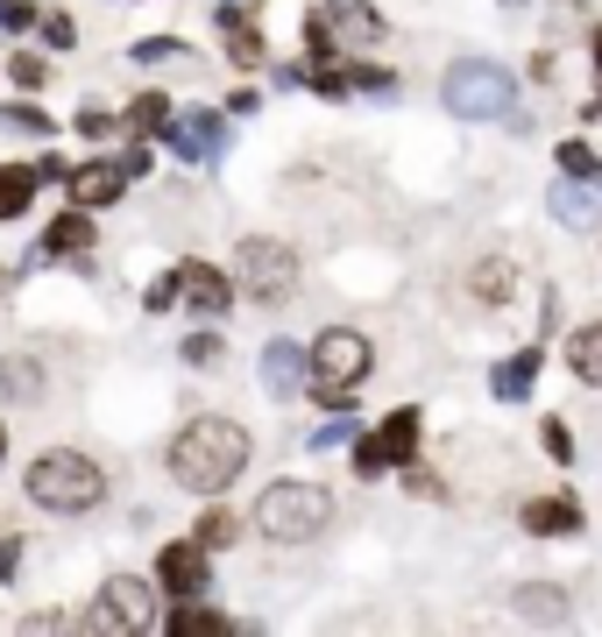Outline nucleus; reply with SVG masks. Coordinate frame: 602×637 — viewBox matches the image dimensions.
<instances>
[{"label":"nucleus","instance_id":"41","mask_svg":"<svg viewBox=\"0 0 602 637\" xmlns=\"http://www.w3.org/2000/svg\"><path fill=\"white\" fill-rule=\"evenodd\" d=\"M0 291H8V269H0Z\"/></svg>","mask_w":602,"mask_h":637},{"label":"nucleus","instance_id":"37","mask_svg":"<svg viewBox=\"0 0 602 637\" xmlns=\"http://www.w3.org/2000/svg\"><path fill=\"white\" fill-rule=\"evenodd\" d=\"M171 298H177V277H157V283H149V312H171Z\"/></svg>","mask_w":602,"mask_h":637},{"label":"nucleus","instance_id":"21","mask_svg":"<svg viewBox=\"0 0 602 637\" xmlns=\"http://www.w3.org/2000/svg\"><path fill=\"white\" fill-rule=\"evenodd\" d=\"M567 369H575L581 383H602V326H581L575 340H567Z\"/></svg>","mask_w":602,"mask_h":637},{"label":"nucleus","instance_id":"11","mask_svg":"<svg viewBox=\"0 0 602 637\" xmlns=\"http://www.w3.org/2000/svg\"><path fill=\"white\" fill-rule=\"evenodd\" d=\"M163 142H171L185 163H206L220 149V114H177V120H163Z\"/></svg>","mask_w":602,"mask_h":637},{"label":"nucleus","instance_id":"4","mask_svg":"<svg viewBox=\"0 0 602 637\" xmlns=\"http://www.w3.org/2000/svg\"><path fill=\"white\" fill-rule=\"evenodd\" d=\"M440 93H447V106H454L461 120H503L510 100H518V85H510V71L489 65V57H454Z\"/></svg>","mask_w":602,"mask_h":637},{"label":"nucleus","instance_id":"12","mask_svg":"<svg viewBox=\"0 0 602 637\" xmlns=\"http://www.w3.org/2000/svg\"><path fill=\"white\" fill-rule=\"evenodd\" d=\"M177 298H185L199 319H220V312H228V277H220L213 263H185V269H177Z\"/></svg>","mask_w":602,"mask_h":637},{"label":"nucleus","instance_id":"38","mask_svg":"<svg viewBox=\"0 0 602 637\" xmlns=\"http://www.w3.org/2000/svg\"><path fill=\"white\" fill-rule=\"evenodd\" d=\"M14 567V538H8V531H0V574H8Z\"/></svg>","mask_w":602,"mask_h":637},{"label":"nucleus","instance_id":"17","mask_svg":"<svg viewBox=\"0 0 602 637\" xmlns=\"http://www.w3.org/2000/svg\"><path fill=\"white\" fill-rule=\"evenodd\" d=\"M57 248H71V255H85L93 248V212H57L50 227H43V255H57Z\"/></svg>","mask_w":602,"mask_h":637},{"label":"nucleus","instance_id":"6","mask_svg":"<svg viewBox=\"0 0 602 637\" xmlns=\"http://www.w3.org/2000/svg\"><path fill=\"white\" fill-rule=\"evenodd\" d=\"M157 624V595H149L142 581H135V574H114L107 588H100V602L93 610H85V630H149Z\"/></svg>","mask_w":602,"mask_h":637},{"label":"nucleus","instance_id":"5","mask_svg":"<svg viewBox=\"0 0 602 637\" xmlns=\"http://www.w3.org/2000/svg\"><path fill=\"white\" fill-rule=\"evenodd\" d=\"M234 277H241V291L248 298H263V305H277V298H291V283H298V255L283 248V241H241V255H234Z\"/></svg>","mask_w":602,"mask_h":637},{"label":"nucleus","instance_id":"19","mask_svg":"<svg viewBox=\"0 0 602 637\" xmlns=\"http://www.w3.org/2000/svg\"><path fill=\"white\" fill-rule=\"evenodd\" d=\"M36 163H0V220H22L28 212V192H36Z\"/></svg>","mask_w":602,"mask_h":637},{"label":"nucleus","instance_id":"26","mask_svg":"<svg viewBox=\"0 0 602 637\" xmlns=\"http://www.w3.org/2000/svg\"><path fill=\"white\" fill-rule=\"evenodd\" d=\"M510 283H518V269H510V263H482L475 277H468V291H475V298H489V305H496V298H510Z\"/></svg>","mask_w":602,"mask_h":637},{"label":"nucleus","instance_id":"13","mask_svg":"<svg viewBox=\"0 0 602 637\" xmlns=\"http://www.w3.org/2000/svg\"><path fill=\"white\" fill-rule=\"evenodd\" d=\"M263 390H269V397H298V390H305V355H298L291 340L263 347Z\"/></svg>","mask_w":602,"mask_h":637},{"label":"nucleus","instance_id":"18","mask_svg":"<svg viewBox=\"0 0 602 637\" xmlns=\"http://www.w3.org/2000/svg\"><path fill=\"white\" fill-rule=\"evenodd\" d=\"M220 28H228V57H234V65H263V36H255L248 8H220Z\"/></svg>","mask_w":602,"mask_h":637},{"label":"nucleus","instance_id":"9","mask_svg":"<svg viewBox=\"0 0 602 637\" xmlns=\"http://www.w3.org/2000/svg\"><path fill=\"white\" fill-rule=\"evenodd\" d=\"M157 581L171 588L177 602L206 595V545H199V538H171V545L157 553Z\"/></svg>","mask_w":602,"mask_h":637},{"label":"nucleus","instance_id":"31","mask_svg":"<svg viewBox=\"0 0 602 637\" xmlns=\"http://www.w3.org/2000/svg\"><path fill=\"white\" fill-rule=\"evenodd\" d=\"M36 36L50 43V50H71V43H79V28H71V14L57 8V14H43V22H36Z\"/></svg>","mask_w":602,"mask_h":637},{"label":"nucleus","instance_id":"28","mask_svg":"<svg viewBox=\"0 0 602 637\" xmlns=\"http://www.w3.org/2000/svg\"><path fill=\"white\" fill-rule=\"evenodd\" d=\"M348 93H397V79L383 65H348Z\"/></svg>","mask_w":602,"mask_h":637},{"label":"nucleus","instance_id":"42","mask_svg":"<svg viewBox=\"0 0 602 637\" xmlns=\"http://www.w3.org/2000/svg\"><path fill=\"white\" fill-rule=\"evenodd\" d=\"M595 185H602V171H595Z\"/></svg>","mask_w":602,"mask_h":637},{"label":"nucleus","instance_id":"35","mask_svg":"<svg viewBox=\"0 0 602 637\" xmlns=\"http://www.w3.org/2000/svg\"><path fill=\"white\" fill-rule=\"evenodd\" d=\"M0 22H8V28H28V22H36V8H28V0H0Z\"/></svg>","mask_w":602,"mask_h":637},{"label":"nucleus","instance_id":"36","mask_svg":"<svg viewBox=\"0 0 602 637\" xmlns=\"http://www.w3.org/2000/svg\"><path fill=\"white\" fill-rule=\"evenodd\" d=\"M135 57H142V65H163V57H177V43H163V36H149V43H135Z\"/></svg>","mask_w":602,"mask_h":637},{"label":"nucleus","instance_id":"39","mask_svg":"<svg viewBox=\"0 0 602 637\" xmlns=\"http://www.w3.org/2000/svg\"><path fill=\"white\" fill-rule=\"evenodd\" d=\"M595 71H602V28H595Z\"/></svg>","mask_w":602,"mask_h":637},{"label":"nucleus","instance_id":"22","mask_svg":"<svg viewBox=\"0 0 602 637\" xmlns=\"http://www.w3.org/2000/svg\"><path fill=\"white\" fill-rule=\"evenodd\" d=\"M171 630H177V637H228L234 624H228L220 610H199V602H177V610H171Z\"/></svg>","mask_w":602,"mask_h":637},{"label":"nucleus","instance_id":"14","mask_svg":"<svg viewBox=\"0 0 602 637\" xmlns=\"http://www.w3.org/2000/svg\"><path fill=\"white\" fill-rule=\"evenodd\" d=\"M320 14H326V28H340L348 43H383V36H390V28H383V14H375L369 0H326Z\"/></svg>","mask_w":602,"mask_h":637},{"label":"nucleus","instance_id":"7","mask_svg":"<svg viewBox=\"0 0 602 637\" xmlns=\"http://www.w3.org/2000/svg\"><path fill=\"white\" fill-rule=\"evenodd\" d=\"M418 447V412H390L369 439H355V475H383V467H404Z\"/></svg>","mask_w":602,"mask_h":637},{"label":"nucleus","instance_id":"27","mask_svg":"<svg viewBox=\"0 0 602 637\" xmlns=\"http://www.w3.org/2000/svg\"><path fill=\"white\" fill-rule=\"evenodd\" d=\"M234 510H206V518H199V545H206V553H220V545H234Z\"/></svg>","mask_w":602,"mask_h":637},{"label":"nucleus","instance_id":"23","mask_svg":"<svg viewBox=\"0 0 602 637\" xmlns=\"http://www.w3.org/2000/svg\"><path fill=\"white\" fill-rule=\"evenodd\" d=\"M518 616H532V624H567V595L560 588H518Z\"/></svg>","mask_w":602,"mask_h":637},{"label":"nucleus","instance_id":"24","mask_svg":"<svg viewBox=\"0 0 602 637\" xmlns=\"http://www.w3.org/2000/svg\"><path fill=\"white\" fill-rule=\"evenodd\" d=\"M163 120H171V100H163V93H142L128 114H120V128H128V135H157Z\"/></svg>","mask_w":602,"mask_h":637},{"label":"nucleus","instance_id":"29","mask_svg":"<svg viewBox=\"0 0 602 637\" xmlns=\"http://www.w3.org/2000/svg\"><path fill=\"white\" fill-rule=\"evenodd\" d=\"M602 163H595V149L589 142H560V177H595Z\"/></svg>","mask_w":602,"mask_h":637},{"label":"nucleus","instance_id":"3","mask_svg":"<svg viewBox=\"0 0 602 637\" xmlns=\"http://www.w3.org/2000/svg\"><path fill=\"white\" fill-rule=\"evenodd\" d=\"M326 518H334V496H326L320 482H277V489H263V503H255L263 538H283V545L320 538Z\"/></svg>","mask_w":602,"mask_h":637},{"label":"nucleus","instance_id":"8","mask_svg":"<svg viewBox=\"0 0 602 637\" xmlns=\"http://www.w3.org/2000/svg\"><path fill=\"white\" fill-rule=\"evenodd\" d=\"M312 375H334V383H361L369 375V340L355 326H326L312 347Z\"/></svg>","mask_w":602,"mask_h":637},{"label":"nucleus","instance_id":"15","mask_svg":"<svg viewBox=\"0 0 602 637\" xmlns=\"http://www.w3.org/2000/svg\"><path fill=\"white\" fill-rule=\"evenodd\" d=\"M524 531H546V538L581 531V503L575 496H539V503H524Z\"/></svg>","mask_w":602,"mask_h":637},{"label":"nucleus","instance_id":"30","mask_svg":"<svg viewBox=\"0 0 602 637\" xmlns=\"http://www.w3.org/2000/svg\"><path fill=\"white\" fill-rule=\"evenodd\" d=\"M220 355H228V340H220V333H192V340H185V361H192V369H213Z\"/></svg>","mask_w":602,"mask_h":637},{"label":"nucleus","instance_id":"33","mask_svg":"<svg viewBox=\"0 0 602 637\" xmlns=\"http://www.w3.org/2000/svg\"><path fill=\"white\" fill-rule=\"evenodd\" d=\"M8 79H14V85H43V79H50V65L22 50V57H14V65H8Z\"/></svg>","mask_w":602,"mask_h":637},{"label":"nucleus","instance_id":"10","mask_svg":"<svg viewBox=\"0 0 602 637\" xmlns=\"http://www.w3.org/2000/svg\"><path fill=\"white\" fill-rule=\"evenodd\" d=\"M65 192L85 212H100V206H114L120 192H128V171H120V163H79V171H65Z\"/></svg>","mask_w":602,"mask_h":637},{"label":"nucleus","instance_id":"16","mask_svg":"<svg viewBox=\"0 0 602 637\" xmlns=\"http://www.w3.org/2000/svg\"><path fill=\"white\" fill-rule=\"evenodd\" d=\"M532 383H539V347H518V355H510L503 369L489 375V390H496V397H503V404L532 397Z\"/></svg>","mask_w":602,"mask_h":637},{"label":"nucleus","instance_id":"40","mask_svg":"<svg viewBox=\"0 0 602 637\" xmlns=\"http://www.w3.org/2000/svg\"><path fill=\"white\" fill-rule=\"evenodd\" d=\"M0 453H8V425H0Z\"/></svg>","mask_w":602,"mask_h":637},{"label":"nucleus","instance_id":"34","mask_svg":"<svg viewBox=\"0 0 602 637\" xmlns=\"http://www.w3.org/2000/svg\"><path fill=\"white\" fill-rule=\"evenodd\" d=\"M539 439H546V453H553V461H575V432H567L560 418H553V425H546V432H539Z\"/></svg>","mask_w":602,"mask_h":637},{"label":"nucleus","instance_id":"32","mask_svg":"<svg viewBox=\"0 0 602 637\" xmlns=\"http://www.w3.org/2000/svg\"><path fill=\"white\" fill-rule=\"evenodd\" d=\"M0 128H28V135H50V114H43V106H0Z\"/></svg>","mask_w":602,"mask_h":637},{"label":"nucleus","instance_id":"2","mask_svg":"<svg viewBox=\"0 0 602 637\" xmlns=\"http://www.w3.org/2000/svg\"><path fill=\"white\" fill-rule=\"evenodd\" d=\"M28 496H36L43 510H57V518H79V510H93L100 496H107V475H100L85 453L57 447V453H36V467H28Z\"/></svg>","mask_w":602,"mask_h":637},{"label":"nucleus","instance_id":"20","mask_svg":"<svg viewBox=\"0 0 602 637\" xmlns=\"http://www.w3.org/2000/svg\"><path fill=\"white\" fill-rule=\"evenodd\" d=\"M0 397H14V404L43 397V369L28 355H8V361H0Z\"/></svg>","mask_w":602,"mask_h":637},{"label":"nucleus","instance_id":"25","mask_svg":"<svg viewBox=\"0 0 602 637\" xmlns=\"http://www.w3.org/2000/svg\"><path fill=\"white\" fill-rule=\"evenodd\" d=\"M553 220H567V227L589 220V192H581V177H560V185H553Z\"/></svg>","mask_w":602,"mask_h":637},{"label":"nucleus","instance_id":"1","mask_svg":"<svg viewBox=\"0 0 602 637\" xmlns=\"http://www.w3.org/2000/svg\"><path fill=\"white\" fill-rule=\"evenodd\" d=\"M241 467H248V432L228 425V418H192L185 432L171 439V475L185 482L192 496H220Z\"/></svg>","mask_w":602,"mask_h":637}]
</instances>
